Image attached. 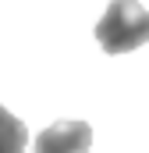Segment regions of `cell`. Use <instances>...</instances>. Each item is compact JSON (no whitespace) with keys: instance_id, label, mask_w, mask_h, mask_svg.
I'll list each match as a JSON object with an SVG mask.
<instances>
[{"instance_id":"1","label":"cell","mask_w":149,"mask_h":153,"mask_svg":"<svg viewBox=\"0 0 149 153\" xmlns=\"http://www.w3.org/2000/svg\"><path fill=\"white\" fill-rule=\"evenodd\" d=\"M96 39L107 53H128L149 43V11L139 0H110L96 25Z\"/></svg>"},{"instance_id":"2","label":"cell","mask_w":149,"mask_h":153,"mask_svg":"<svg viewBox=\"0 0 149 153\" xmlns=\"http://www.w3.org/2000/svg\"><path fill=\"white\" fill-rule=\"evenodd\" d=\"M92 146V128L85 121H57L43 128L32 153H89Z\"/></svg>"},{"instance_id":"3","label":"cell","mask_w":149,"mask_h":153,"mask_svg":"<svg viewBox=\"0 0 149 153\" xmlns=\"http://www.w3.org/2000/svg\"><path fill=\"white\" fill-rule=\"evenodd\" d=\"M25 146H29V132H25L21 117L0 107V153H25Z\"/></svg>"}]
</instances>
